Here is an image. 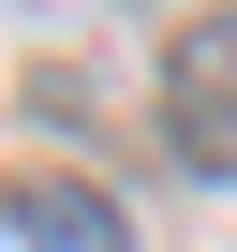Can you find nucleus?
I'll use <instances>...</instances> for the list:
<instances>
[{
	"label": "nucleus",
	"mask_w": 237,
	"mask_h": 252,
	"mask_svg": "<svg viewBox=\"0 0 237 252\" xmlns=\"http://www.w3.org/2000/svg\"><path fill=\"white\" fill-rule=\"evenodd\" d=\"M163 134H178L207 178H237V0L163 45Z\"/></svg>",
	"instance_id": "1"
},
{
	"label": "nucleus",
	"mask_w": 237,
	"mask_h": 252,
	"mask_svg": "<svg viewBox=\"0 0 237 252\" xmlns=\"http://www.w3.org/2000/svg\"><path fill=\"white\" fill-rule=\"evenodd\" d=\"M15 237H30V252H134V222H118L89 178H30V193H15Z\"/></svg>",
	"instance_id": "2"
}]
</instances>
